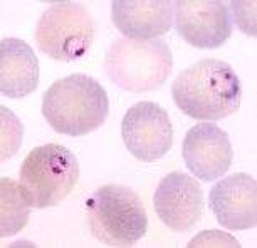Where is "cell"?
<instances>
[{"label": "cell", "mask_w": 257, "mask_h": 248, "mask_svg": "<svg viewBox=\"0 0 257 248\" xmlns=\"http://www.w3.org/2000/svg\"><path fill=\"white\" fill-rule=\"evenodd\" d=\"M79 163L66 146L49 143L34 148L21 164L19 186L32 208L56 206L72 191Z\"/></svg>", "instance_id": "cell-5"}, {"label": "cell", "mask_w": 257, "mask_h": 248, "mask_svg": "<svg viewBox=\"0 0 257 248\" xmlns=\"http://www.w3.org/2000/svg\"><path fill=\"white\" fill-rule=\"evenodd\" d=\"M173 14L178 36L197 49H217L232 34L230 12L220 0H177Z\"/></svg>", "instance_id": "cell-8"}, {"label": "cell", "mask_w": 257, "mask_h": 248, "mask_svg": "<svg viewBox=\"0 0 257 248\" xmlns=\"http://www.w3.org/2000/svg\"><path fill=\"white\" fill-rule=\"evenodd\" d=\"M172 67V51L162 39H116L103 62V69L109 81L133 94L162 87Z\"/></svg>", "instance_id": "cell-3"}, {"label": "cell", "mask_w": 257, "mask_h": 248, "mask_svg": "<svg viewBox=\"0 0 257 248\" xmlns=\"http://www.w3.org/2000/svg\"><path fill=\"white\" fill-rule=\"evenodd\" d=\"M182 156L193 176L210 183L229 171L234 151L224 129L212 123H200L187 131Z\"/></svg>", "instance_id": "cell-9"}, {"label": "cell", "mask_w": 257, "mask_h": 248, "mask_svg": "<svg viewBox=\"0 0 257 248\" xmlns=\"http://www.w3.org/2000/svg\"><path fill=\"white\" fill-rule=\"evenodd\" d=\"M41 111L56 133L79 138L104 124L109 97L94 77L71 74L51 84L42 96Z\"/></svg>", "instance_id": "cell-2"}, {"label": "cell", "mask_w": 257, "mask_h": 248, "mask_svg": "<svg viewBox=\"0 0 257 248\" xmlns=\"http://www.w3.org/2000/svg\"><path fill=\"white\" fill-rule=\"evenodd\" d=\"M153 205L170 230L188 231L203 213V191L190 174L173 171L158 183Z\"/></svg>", "instance_id": "cell-10"}, {"label": "cell", "mask_w": 257, "mask_h": 248, "mask_svg": "<svg viewBox=\"0 0 257 248\" xmlns=\"http://www.w3.org/2000/svg\"><path fill=\"white\" fill-rule=\"evenodd\" d=\"M217 221L227 230L244 231L257 225V181L247 173H235L217 181L208 194Z\"/></svg>", "instance_id": "cell-11"}, {"label": "cell", "mask_w": 257, "mask_h": 248, "mask_svg": "<svg viewBox=\"0 0 257 248\" xmlns=\"http://www.w3.org/2000/svg\"><path fill=\"white\" fill-rule=\"evenodd\" d=\"M94 26L88 9L74 2H59L39 19L36 32L37 47L51 59L72 62L82 59L93 44Z\"/></svg>", "instance_id": "cell-6"}, {"label": "cell", "mask_w": 257, "mask_h": 248, "mask_svg": "<svg viewBox=\"0 0 257 248\" xmlns=\"http://www.w3.org/2000/svg\"><path fill=\"white\" fill-rule=\"evenodd\" d=\"M111 19L128 39H157L167 34L173 24V2L168 0H114Z\"/></svg>", "instance_id": "cell-12"}, {"label": "cell", "mask_w": 257, "mask_h": 248, "mask_svg": "<svg viewBox=\"0 0 257 248\" xmlns=\"http://www.w3.org/2000/svg\"><path fill=\"white\" fill-rule=\"evenodd\" d=\"M31 208L17 181L0 178V236H12L21 231L29 221Z\"/></svg>", "instance_id": "cell-14"}, {"label": "cell", "mask_w": 257, "mask_h": 248, "mask_svg": "<svg viewBox=\"0 0 257 248\" xmlns=\"http://www.w3.org/2000/svg\"><path fill=\"white\" fill-rule=\"evenodd\" d=\"M121 138L135 158L153 163L172 149L173 126L162 106L142 101L126 111L121 121Z\"/></svg>", "instance_id": "cell-7"}, {"label": "cell", "mask_w": 257, "mask_h": 248, "mask_svg": "<svg viewBox=\"0 0 257 248\" xmlns=\"http://www.w3.org/2000/svg\"><path fill=\"white\" fill-rule=\"evenodd\" d=\"M0 111H2V161H4V159L11 158L17 153L22 141L24 129L22 124L19 123V119L11 113V109L2 106Z\"/></svg>", "instance_id": "cell-15"}, {"label": "cell", "mask_w": 257, "mask_h": 248, "mask_svg": "<svg viewBox=\"0 0 257 248\" xmlns=\"http://www.w3.org/2000/svg\"><path fill=\"white\" fill-rule=\"evenodd\" d=\"M177 108L197 121H219L240 108V79L230 64L202 59L177 76L172 86Z\"/></svg>", "instance_id": "cell-1"}, {"label": "cell", "mask_w": 257, "mask_h": 248, "mask_svg": "<svg viewBox=\"0 0 257 248\" xmlns=\"http://www.w3.org/2000/svg\"><path fill=\"white\" fill-rule=\"evenodd\" d=\"M88 223L93 235L109 246H133L148 228L143 201L132 188L104 184L86 201Z\"/></svg>", "instance_id": "cell-4"}, {"label": "cell", "mask_w": 257, "mask_h": 248, "mask_svg": "<svg viewBox=\"0 0 257 248\" xmlns=\"http://www.w3.org/2000/svg\"><path fill=\"white\" fill-rule=\"evenodd\" d=\"M188 248H202V246H232V248H240L239 241L234 236H230L229 233H222L219 230H205L195 238H192L188 241Z\"/></svg>", "instance_id": "cell-16"}, {"label": "cell", "mask_w": 257, "mask_h": 248, "mask_svg": "<svg viewBox=\"0 0 257 248\" xmlns=\"http://www.w3.org/2000/svg\"><path fill=\"white\" fill-rule=\"evenodd\" d=\"M39 86V61L32 47L16 37L0 42V92L12 99L29 96Z\"/></svg>", "instance_id": "cell-13"}]
</instances>
